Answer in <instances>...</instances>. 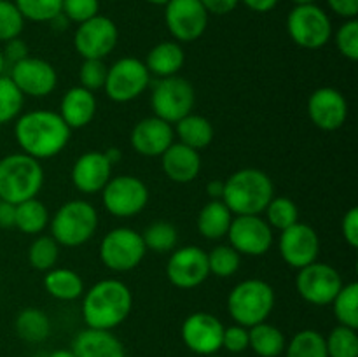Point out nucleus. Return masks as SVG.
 Returning <instances> with one entry per match:
<instances>
[{"label": "nucleus", "instance_id": "1", "mask_svg": "<svg viewBox=\"0 0 358 357\" xmlns=\"http://www.w3.org/2000/svg\"><path fill=\"white\" fill-rule=\"evenodd\" d=\"M70 135L72 130L62 115L44 108L17 115L14 125V136L21 153L38 161L58 156L70 142Z\"/></svg>", "mask_w": 358, "mask_h": 357}, {"label": "nucleus", "instance_id": "2", "mask_svg": "<svg viewBox=\"0 0 358 357\" xmlns=\"http://www.w3.org/2000/svg\"><path fill=\"white\" fill-rule=\"evenodd\" d=\"M131 308V289L117 279H105L84 290L80 312L87 328L112 331L128 318Z\"/></svg>", "mask_w": 358, "mask_h": 357}, {"label": "nucleus", "instance_id": "3", "mask_svg": "<svg viewBox=\"0 0 358 357\" xmlns=\"http://www.w3.org/2000/svg\"><path fill=\"white\" fill-rule=\"evenodd\" d=\"M275 196L269 175L259 168H241L224 181L222 202L233 216H261Z\"/></svg>", "mask_w": 358, "mask_h": 357}, {"label": "nucleus", "instance_id": "4", "mask_svg": "<svg viewBox=\"0 0 358 357\" xmlns=\"http://www.w3.org/2000/svg\"><path fill=\"white\" fill-rule=\"evenodd\" d=\"M44 186L41 161L24 153L7 154L0 160V200L17 205L37 198Z\"/></svg>", "mask_w": 358, "mask_h": 357}, {"label": "nucleus", "instance_id": "5", "mask_svg": "<svg viewBox=\"0 0 358 357\" xmlns=\"http://www.w3.org/2000/svg\"><path fill=\"white\" fill-rule=\"evenodd\" d=\"M275 308V290L266 280L247 279L227 296V312L236 324L252 328L266 322Z\"/></svg>", "mask_w": 358, "mask_h": 357}, {"label": "nucleus", "instance_id": "6", "mask_svg": "<svg viewBox=\"0 0 358 357\" xmlns=\"http://www.w3.org/2000/svg\"><path fill=\"white\" fill-rule=\"evenodd\" d=\"M51 237L63 247H80L93 238L98 227V212L86 200L63 203L49 220Z\"/></svg>", "mask_w": 358, "mask_h": 357}, {"label": "nucleus", "instance_id": "7", "mask_svg": "<svg viewBox=\"0 0 358 357\" xmlns=\"http://www.w3.org/2000/svg\"><path fill=\"white\" fill-rule=\"evenodd\" d=\"M145 244L142 233L131 227H114L100 241V261L112 272H129L145 258Z\"/></svg>", "mask_w": 358, "mask_h": 357}, {"label": "nucleus", "instance_id": "8", "mask_svg": "<svg viewBox=\"0 0 358 357\" xmlns=\"http://www.w3.org/2000/svg\"><path fill=\"white\" fill-rule=\"evenodd\" d=\"M194 102V88L187 79L180 76L159 79L154 84L152 94H150L154 115L170 122V125H175L182 118L191 114Z\"/></svg>", "mask_w": 358, "mask_h": 357}, {"label": "nucleus", "instance_id": "9", "mask_svg": "<svg viewBox=\"0 0 358 357\" xmlns=\"http://www.w3.org/2000/svg\"><path fill=\"white\" fill-rule=\"evenodd\" d=\"M101 202L105 210L114 217H135L149 203V188L135 175H117L110 177L101 189Z\"/></svg>", "mask_w": 358, "mask_h": 357}, {"label": "nucleus", "instance_id": "10", "mask_svg": "<svg viewBox=\"0 0 358 357\" xmlns=\"http://www.w3.org/2000/svg\"><path fill=\"white\" fill-rule=\"evenodd\" d=\"M287 31L299 48L320 49L331 41L332 23L329 14L315 4L296 6L287 18Z\"/></svg>", "mask_w": 358, "mask_h": 357}, {"label": "nucleus", "instance_id": "11", "mask_svg": "<svg viewBox=\"0 0 358 357\" xmlns=\"http://www.w3.org/2000/svg\"><path fill=\"white\" fill-rule=\"evenodd\" d=\"M149 80L150 74L145 63L138 58L126 56L108 66L103 90L107 91L110 100L117 104H128L147 90Z\"/></svg>", "mask_w": 358, "mask_h": 357}, {"label": "nucleus", "instance_id": "12", "mask_svg": "<svg viewBox=\"0 0 358 357\" xmlns=\"http://www.w3.org/2000/svg\"><path fill=\"white\" fill-rule=\"evenodd\" d=\"M343 287L338 270L325 262H311L299 270L296 276V289L304 301L317 307H327Z\"/></svg>", "mask_w": 358, "mask_h": 357}, {"label": "nucleus", "instance_id": "13", "mask_svg": "<svg viewBox=\"0 0 358 357\" xmlns=\"http://www.w3.org/2000/svg\"><path fill=\"white\" fill-rule=\"evenodd\" d=\"M117 41V24L100 14L80 23L73 34V48L84 59L107 58L115 49Z\"/></svg>", "mask_w": 358, "mask_h": 357}, {"label": "nucleus", "instance_id": "14", "mask_svg": "<svg viewBox=\"0 0 358 357\" xmlns=\"http://www.w3.org/2000/svg\"><path fill=\"white\" fill-rule=\"evenodd\" d=\"M226 237L234 251L252 258L268 254L275 240L273 227L261 216H234Z\"/></svg>", "mask_w": 358, "mask_h": 357}, {"label": "nucleus", "instance_id": "15", "mask_svg": "<svg viewBox=\"0 0 358 357\" xmlns=\"http://www.w3.org/2000/svg\"><path fill=\"white\" fill-rule=\"evenodd\" d=\"M164 20L171 37L177 42H194L208 27V13L199 0H170Z\"/></svg>", "mask_w": 358, "mask_h": 357}, {"label": "nucleus", "instance_id": "16", "mask_svg": "<svg viewBox=\"0 0 358 357\" xmlns=\"http://www.w3.org/2000/svg\"><path fill=\"white\" fill-rule=\"evenodd\" d=\"M210 275L208 255L198 245H185L171 252L166 262V276L178 289H194Z\"/></svg>", "mask_w": 358, "mask_h": 357}, {"label": "nucleus", "instance_id": "17", "mask_svg": "<svg viewBox=\"0 0 358 357\" xmlns=\"http://www.w3.org/2000/svg\"><path fill=\"white\" fill-rule=\"evenodd\" d=\"M224 324L212 314L194 312L182 324V342L198 356H212L222 349Z\"/></svg>", "mask_w": 358, "mask_h": 357}, {"label": "nucleus", "instance_id": "18", "mask_svg": "<svg viewBox=\"0 0 358 357\" xmlns=\"http://www.w3.org/2000/svg\"><path fill=\"white\" fill-rule=\"evenodd\" d=\"M9 77L23 94L34 98H44L55 91L58 84V74L55 66L42 58L27 56L10 66Z\"/></svg>", "mask_w": 358, "mask_h": 357}, {"label": "nucleus", "instance_id": "19", "mask_svg": "<svg viewBox=\"0 0 358 357\" xmlns=\"http://www.w3.org/2000/svg\"><path fill=\"white\" fill-rule=\"evenodd\" d=\"M278 251L287 265L301 270L318 259L320 238L310 224L296 223L294 226L282 231L278 240Z\"/></svg>", "mask_w": 358, "mask_h": 357}, {"label": "nucleus", "instance_id": "20", "mask_svg": "<svg viewBox=\"0 0 358 357\" xmlns=\"http://www.w3.org/2000/svg\"><path fill=\"white\" fill-rule=\"evenodd\" d=\"M308 115L324 132L339 130L348 119V102L345 94L331 86L315 90L308 100Z\"/></svg>", "mask_w": 358, "mask_h": 357}, {"label": "nucleus", "instance_id": "21", "mask_svg": "<svg viewBox=\"0 0 358 357\" xmlns=\"http://www.w3.org/2000/svg\"><path fill=\"white\" fill-rule=\"evenodd\" d=\"M175 130L170 122L163 121L157 115L143 118L133 126L129 142L131 147L145 158H157L173 144Z\"/></svg>", "mask_w": 358, "mask_h": 357}, {"label": "nucleus", "instance_id": "22", "mask_svg": "<svg viewBox=\"0 0 358 357\" xmlns=\"http://www.w3.org/2000/svg\"><path fill=\"white\" fill-rule=\"evenodd\" d=\"M114 164L101 150H87L80 154L72 167V184L84 195H96L107 186L112 177Z\"/></svg>", "mask_w": 358, "mask_h": 357}, {"label": "nucleus", "instance_id": "23", "mask_svg": "<svg viewBox=\"0 0 358 357\" xmlns=\"http://www.w3.org/2000/svg\"><path fill=\"white\" fill-rule=\"evenodd\" d=\"M161 167L166 177L177 184L192 182L201 172V156L199 150L173 142L161 154Z\"/></svg>", "mask_w": 358, "mask_h": 357}, {"label": "nucleus", "instance_id": "24", "mask_svg": "<svg viewBox=\"0 0 358 357\" xmlns=\"http://www.w3.org/2000/svg\"><path fill=\"white\" fill-rule=\"evenodd\" d=\"M76 357H126L124 345L112 331L86 328L73 338Z\"/></svg>", "mask_w": 358, "mask_h": 357}, {"label": "nucleus", "instance_id": "25", "mask_svg": "<svg viewBox=\"0 0 358 357\" xmlns=\"http://www.w3.org/2000/svg\"><path fill=\"white\" fill-rule=\"evenodd\" d=\"M59 115L70 130L84 128L93 121L96 114V98L93 91L83 86H73L63 94L59 104Z\"/></svg>", "mask_w": 358, "mask_h": 357}, {"label": "nucleus", "instance_id": "26", "mask_svg": "<svg viewBox=\"0 0 358 357\" xmlns=\"http://www.w3.org/2000/svg\"><path fill=\"white\" fill-rule=\"evenodd\" d=\"M143 63L149 74H154L159 79L177 76L185 63L184 49L177 41H163L150 49Z\"/></svg>", "mask_w": 358, "mask_h": 357}, {"label": "nucleus", "instance_id": "27", "mask_svg": "<svg viewBox=\"0 0 358 357\" xmlns=\"http://www.w3.org/2000/svg\"><path fill=\"white\" fill-rule=\"evenodd\" d=\"M233 212L222 200H210L198 214V231L206 240H220L227 234L233 220Z\"/></svg>", "mask_w": 358, "mask_h": 357}, {"label": "nucleus", "instance_id": "28", "mask_svg": "<svg viewBox=\"0 0 358 357\" xmlns=\"http://www.w3.org/2000/svg\"><path fill=\"white\" fill-rule=\"evenodd\" d=\"M44 289L59 301H76L84 294V280L70 268H52L45 272Z\"/></svg>", "mask_w": 358, "mask_h": 357}, {"label": "nucleus", "instance_id": "29", "mask_svg": "<svg viewBox=\"0 0 358 357\" xmlns=\"http://www.w3.org/2000/svg\"><path fill=\"white\" fill-rule=\"evenodd\" d=\"M285 335L276 326L261 322L248 328V349L259 357H278L285 352Z\"/></svg>", "mask_w": 358, "mask_h": 357}, {"label": "nucleus", "instance_id": "30", "mask_svg": "<svg viewBox=\"0 0 358 357\" xmlns=\"http://www.w3.org/2000/svg\"><path fill=\"white\" fill-rule=\"evenodd\" d=\"M177 125L178 142L184 146L192 147L196 150H201L208 147L213 140V126L206 118L199 114H187Z\"/></svg>", "mask_w": 358, "mask_h": 357}, {"label": "nucleus", "instance_id": "31", "mask_svg": "<svg viewBox=\"0 0 358 357\" xmlns=\"http://www.w3.org/2000/svg\"><path fill=\"white\" fill-rule=\"evenodd\" d=\"M17 336L28 343H41L51 335V321L41 308H24L14 322Z\"/></svg>", "mask_w": 358, "mask_h": 357}, {"label": "nucleus", "instance_id": "32", "mask_svg": "<svg viewBox=\"0 0 358 357\" xmlns=\"http://www.w3.org/2000/svg\"><path fill=\"white\" fill-rule=\"evenodd\" d=\"M49 210L38 198L27 200L16 205V223L14 227L27 234H38L49 226Z\"/></svg>", "mask_w": 358, "mask_h": 357}, {"label": "nucleus", "instance_id": "33", "mask_svg": "<svg viewBox=\"0 0 358 357\" xmlns=\"http://www.w3.org/2000/svg\"><path fill=\"white\" fill-rule=\"evenodd\" d=\"M143 244L147 251H152L156 254H168L173 252L178 241V231L168 220H156L149 224L142 233Z\"/></svg>", "mask_w": 358, "mask_h": 357}, {"label": "nucleus", "instance_id": "34", "mask_svg": "<svg viewBox=\"0 0 358 357\" xmlns=\"http://www.w3.org/2000/svg\"><path fill=\"white\" fill-rule=\"evenodd\" d=\"M287 357H329L325 336L315 329H303L296 332L285 346Z\"/></svg>", "mask_w": 358, "mask_h": 357}, {"label": "nucleus", "instance_id": "35", "mask_svg": "<svg viewBox=\"0 0 358 357\" xmlns=\"http://www.w3.org/2000/svg\"><path fill=\"white\" fill-rule=\"evenodd\" d=\"M332 310L341 326L357 329L358 328V284H343L339 293L332 300Z\"/></svg>", "mask_w": 358, "mask_h": 357}, {"label": "nucleus", "instance_id": "36", "mask_svg": "<svg viewBox=\"0 0 358 357\" xmlns=\"http://www.w3.org/2000/svg\"><path fill=\"white\" fill-rule=\"evenodd\" d=\"M266 220L273 230L283 231L299 223V209L287 196H273L266 206Z\"/></svg>", "mask_w": 358, "mask_h": 357}, {"label": "nucleus", "instance_id": "37", "mask_svg": "<svg viewBox=\"0 0 358 357\" xmlns=\"http://www.w3.org/2000/svg\"><path fill=\"white\" fill-rule=\"evenodd\" d=\"M59 255V245L52 237L42 234L31 241L30 248H28V261H30L31 268L38 270V272H49L56 266Z\"/></svg>", "mask_w": 358, "mask_h": 357}, {"label": "nucleus", "instance_id": "38", "mask_svg": "<svg viewBox=\"0 0 358 357\" xmlns=\"http://www.w3.org/2000/svg\"><path fill=\"white\" fill-rule=\"evenodd\" d=\"M329 357H358L357 329L346 326H336L329 336H325Z\"/></svg>", "mask_w": 358, "mask_h": 357}, {"label": "nucleus", "instance_id": "39", "mask_svg": "<svg viewBox=\"0 0 358 357\" xmlns=\"http://www.w3.org/2000/svg\"><path fill=\"white\" fill-rule=\"evenodd\" d=\"M24 104L21 93L9 76H0V126L17 119Z\"/></svg>", "mask_w": 358, "mask_h": 357}, {"label": "nucleus", "instance_id": "40", "mask_svg": "<svg viewBox=\"0 0 358 357\" xmlns=\"http://www.w3.org/2000/svg\"><path fill=\"white\" fill-rule=\"evenodd\" d=\"M206 255H208L210 273L220 276V279L233 276L240 270L241 254L234 251L231 245H217Z\"/></svg>", "mask_w": 358, "mask_h": 357}, {"label": "nucleus", "instance_id": "41", "mask_svg": "<svg viewBox=\"0 0 358 357\" xmlns=\"http://www.w3.org/2000/svg\"><path fill=\"white\" fill-rule=\"evenodd\" d=\"M14 4L24 20L49 23L62 14L63 0H16Z\"/></svg>", "mask_w": 358, "mask_h": 357}, {"label": "nucleus", "instance_id": "42", "mask_svg": "<svg viewBox=\"0 0 358 357\" xmlns=\"http://www.w3.org/2000/svg\"><path fill=\"white\" fill-rule=\"evenodd\" d=\"M24 28V18L17 10L16 4L0 0V42L20 37Z\"/></svg>", "mask_w": 358, "mask_h": 357}, {"label": "nucleus", "instance_id": "43", "mask_svg": "<svg viewBox=\"0 0 358 357\" xmlns=\"http://www.w3.org/2000/svg\"><path fill=\"white\" fill-rule=\"evenodd\" d=\"M336 46H338L339 52L345 56L350 62H357L358 59V21L346 20L345 23L339 27L336 31Z\"/></svg>", "mask_w": 358, "mask_h": 357}, {"label": "nucleus", "instance_id": "44", "mask_svg": "<svg viewBox=\"0 0 358 357\" xmlns=\"http://www.w3.org/2000/svg\"><path fill=\"white\" fill-rule=\"evenodd\" d=\"M107 70L108 66L103 59H84L79 70L80 86L90 91L101 90L107 79Z\"/></svg>", "mask_w": 358, "mask_h": 357}, {"label": "nucleus", "instance_id": "45", "mask_svg": "<svg viewBox=\"0 0 358 357\" xmlns=\"http://www.w3.org/2000/svg\"><path fill=\"white\" fill-rule=\"evenodd\" d=\"M98 10H100V0H63L62 6L63 16L77 24L98 16Z\"/></svg>", "mask_w": 358, "mask_h": 357}, {"label": "nucleus", "instance_id": "46", "mask_svg": "<svg viewBox=\"0 0 358 357\" xmlns=\"http://www.w3.org/2000/svg\"><path fill=\"white\" fill-rule=\"evenodd\" d=\"M222 349L231 354H241L248 349V328L240 324L224 328Z\"/></svg>", "mask_w": 358, "mask_h": 357}, {"label": "nucleus", "instance_id": "47", "mask_svg": "<svg viewBox=\"0 0 358 357\" xmlns=\"http://www.w3.org/2000/svg\"><path fill=\"white\" fill-rule=\"evenodd\" d=\"M3 48H2V52H3V59H6V65L13 66L16 65L17 62H21V59H24L28 56V46L27 42L21 41L20 37L16 38H10V41L3 42Z\"/></svg>", "mask_w": 358, "mask_h": 357}, {"label": "nucleus", "instance_id": "48", "mask_svg": "<svg viewBox=\"0 0 358 357\" xmlns=\"http://www.w3.org/2000/svg\"><path fill=\"white\" fill-rule=\"evenodd\" d=\"M341 231L346 244H348L352 248H357L358 247V209L357 206H352V209L345 214L341 223Z\"/></svg>", "mask_w": 358, "mask_h": 357}, {"label": "nucleus", "instance_id": "49", "mask_svg": "<svg viewBox=\"0 0 358 357\" xmlns=\"http://www.w3.org/2000/svg\"><path fill=\"white\" fill-rule=\"evenodd\" d=\"M327 4L338 16L346 18V20L357 18L358 0H327Z\"/></svg>", "mask_w": 358, "mask_h": 357}, {"label": "nucleus", "instance_id": "50", "mask_svg": "<svg viewBox=\"0 0 358 357\" xmlns=\"http://www.w3.org/2000/svg\"><path fill=\"white\" fill-rule=\"evenodd\" d=\"M203 4V7L206 9L208 14H229L236 9V6L240 4V0H199Z\"/></svg>", "mask_w": 358, "mask_h": 357}, {"label": "nucleus", "instance_id": "51", "mask_svg": "<svg viewBox=\"0 0 358 357\" xmlns=\"http://www.w3.org/2000/svg\"><path fill=\"white\" fill-rule=\"evenodd\" d=\"M16 223V205L0 202V227H14Z\"/></svg>", "mask_w": 358, "mask_h": 357}, {"label": "nucleus", "instance_id": "52", "mask_svg": "<svg viewBox=\"0 0 358 357\" xmlns=\"http://www.w3.org/2000/svg\"><path fill=\"white\" fill-rule=\"evenodd\" d=\"M241 2L254 13H269L275 9L278 0H241Z\"/></svg>", "mask_w": 358, "mask_h": 357}, {"label": "nucleus", "instance_id": "53", "mask_svg": "<svg viewBox=\"0 0 358 357\" xmlns=\"http://www.w3.org/2000/svg\"><path fill=\"white\" fill-rule=\"evenodd\" d=\"M206 191H208L210 198L212 200H220L224 192V181H219V178H213L206 184Z\"/></svg>", "mask_w": 358, "mask_h": 357}, {"label": "nucleus", "instance_id": "54", "mask_svg": "<svg viewBox=\"0 0 358 357\" xmlns=\"http://www.w3.org/2000/svg\"><path fill=\"white\" fill-rule=\"evenodd\" d=\"M105 156H107V160L110 161L112 164H114V163H117L119 160H121L122 154H121V150L115 149V147H110V149L105 150Z\"/></svg>", "mask_w": 358, "mask_h": 357}, {"label": "nucleus", "instance_id": "55", "mask_svg": "<svg viewBox=\"0 0 358 357\" xmlns=\"http://www.w3.org/2000/svg\"><path fill=\"white\" fill-rule=\"evenodd\" d=\"M48 357H76V354L72 352V349H58V350H52Z\"/></svg>", "mask_w": 358, "mask_h": 357}, {"label": "nucleus", "instance_id": "56", "mask_svg": "<svg viewBox=\"0 0 358 357\" xmlns=\"http://www.w3.org/2000/svg\"><path fill=\"white\" fill-rule=\"evenodd\" d=\"M7 65H6V59H3V52H2V48H0V76H3V72H6Z\"/></svg>", "mask_w": 358, "mask_h": 357}, {"label": "nucleus", "instance_id": "57", "mask_svg": "<svg viewBox=\"0 0 358 357\" xmlns=\"http://www.w3.org/2000/svg\"><path fill=\"white\" fill-rule=\"evenodd\" d=\"M149 4H154V6H166L170 0H147Z\"/></svg>", "mask_w": 358, "mask_h": 357}, {"label": "nucleus", "instance_id": "58", "mask_svg": "<svg viewBox=\"0 0 358 357\" xmlns=\"http://www.w3.org/2000/svg\"><path fill=\"white\" fill-rule=\"evenodd\" d=\"M296 6H308V4H315V0H294Z\"/></svg>", "mask_w": 358, "mask_h": 357}, {"label": "nucleus", "instance_id": "59", "mask_svg": "<svg viewBox=\"0 0 358 357\" xmlns=\"http://www.w3.org/2000/svg\"><path fill=\"white\" fill-rule=\"evenodd\" d=\"M206 357H220V356H217V354H212V356H206Z\"/></svg>", "mask_w": 358, "mask_h": 357}, {"label": "nucleus", "instance_id": "60", "mask_svg": "<svg viewBox=\"0 0 358 357\" xmlns=\"http://www.w3.org/2000/svg\"><path fill=\"white\" fill-rule=\"evenodd\" d=\"M0 202H2V200H0Z\"/></svg>", "mask_w": 358, "mask_h": 357}]
</instances>
